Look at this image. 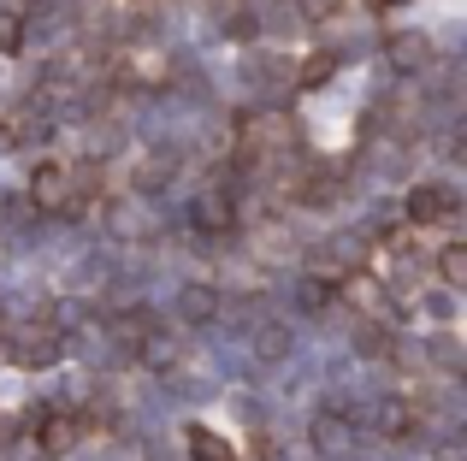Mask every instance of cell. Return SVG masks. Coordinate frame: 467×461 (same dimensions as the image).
Segmentation results:
<instances>
[{
  "label": "cell",
  "mask_w": 467,
  "mask_h": 461,
  "mask_svg": "<svg viewBox=\"0 0 467 461\" xmlns=\"http://www.w3.org/2000/svg\"><path fill=\"white\" fill-rule=\"evenodd\" d=\"M438 278H444V284H467V249L462 242H444V249H438Z\"/></svg>",
  "instance_id": "6"
},
{
  "label": "cell",
  "mask_w": 467,
  "mask_h": 461,
  "mask_svg": "<svg viewBox=\"0 0 467 461\" xmlns=\"http://www.w3.org/2000/svg\"><path fill=\"white\" fill-rule=\"evenodd\" d=\"M409 426H414V415H409L402 403H390V408H385V432H390V438H402Z\"/></svg>",
  "instance_id": "12"
},
{
  "label": "cell",
  "mask_w": 467,
  "mask_h": 461,
  "mask_svg": "<svg viewBox=\"0 0 467 461\" xmlns=\"http://www.w3.org/2000/svg\"><path fill=\"white\" fill-rule=\"evenodd\" d=\"M308 18H331V12H343V0H296Z\"/></svg>",
  "instance_id": "13"
},
{
  "label": "cell",
  "mask_w": 467,
  "mask_h": 461,
  "mask_svg": "<svg viewBox=\"0 0 467 461\" xmlns=\"http://www.w3.org/2000/svg\"><path fill=\"white\" fill-rule=\"evenodd\" d=\"M190 461H237V450H231V438L195 426V432H190Z\"/></svg>",
  "instance_id": "5"
},
{
  "label": "cell",
  "mask_w": 467,
  "mask_h": 461,
  "mask_svg": "<svg viewBox=\"0 0 467 461\" xmlns=\"http://www.w3.org/2000/svg\"><path fill=\"white\" fill-rule=\"evenodd\" d=\"M30 196L42 201V208H71V172L66 166H36V178H30Z\"/></svg>",
  "instance_id": "2"
},
{
  "label": "cell",
  "mask_w": 467,
  "mask_h": 461,
  "mask_svg": "<svg viewBox=\"0 0 467 461\" xmlns=\"http://www.w3.org/2000/svg\"><path fill=\"white\" fill-rule=\"evenodd\" d=\"M195 225H207V230H225L231 225V208L219 196H202V208H195Z\"/></svg>",
  "instance_id": "7"
},
{
  "label": "cell",
  "mask_w": 467,
  "mask_h": 461,
  "mask_svg": "<svg viewBox=\"0 0 467 461\" xmlns=\"http://www.w3.org/2000/svg\"><path fill=\"white\" fill-rule=\"evenodd\" d=\"M450 213H456V190H450V184L409 190V220L414 225H438V220H450Z\"/></svg>",
  "instance_id": "1"
},
{
  "label": "cell",
  "mask_w": 467,
  "mask_h": 461,
  "mask_svg": "<svg viewBox=\"0 0 467 461\" xmlns=\"http://www.w3.org/2000/svg\"><path fill=\"white\" fill-rule=\"evenodd\" d=\"M183 313L190 320H213V290H183Z\"/></svg>",
  "instance_id": "10"
},
{
  "label": "cell",
  "mask_w": 467,
  "mask_h": 461,
  "mask_svg": "<svg viewBox=\"0 0 467 461\" xmlns=\"http://www.w3.org/2000/svg\"><path fill=\"white\" fill-rule=\"evenodd\" d=\"M390 54H397V66H420V59H426V42H420V36H397V42H390Z\"/></svg>",
  "instance_id": "9"
},
{
  "label": "cell",
  "mask_w": 467,
  "mask_h": 461,
  "mask_svg": "<svg viewBox=\"0 0 467 461\" xmlns=\"http://www.w3.org/2000/svg\"><path fill=\"white\" fill-rule=\"evenodd\" d=\"M331 71H337V59H331V54H308V66H302V89H319Z\"/></svg>",
  "instance_id": "8"
},
{
  "label": "cell",
  "mask_w": 467,
  "mask_h": 461,
  "mask_svg": "<svg viewBox=\"0 0 467 461\" xmlns=\"http://www.w3.org/2000/svg\"><path fill=\"white\" fill-rule=\"evenodd\" d=\"M78 420H71V415H47L42 420V432H36V444H42V456H66L71 450V444H78Z\"/></svg>",
  "instance_id": "3"
},
{
  "label": "cell",
  "mask_w": 467,
  "mask_h": 461,
  "mask_svg": "<svg viewBox=\"0 0 467 461\" xmlns=\"http://www.w3.org/2000/svg\"><path fill=\"white\" fill-rule=\"evenodd\" d=\"M12 355H18V367H47V361H59V337L54 332H24Z\"/></svg>",
  "instance_id": "4"
},
{
  "label": "cell",
  "mask_w": 467,
  "mask_h": 461,
  "mask_svg": "<svg viewBox=\"0 0 467 461\" xmlns=\"http://www.w3.org/2000/svg\"><path fill=\"white\" fill-rule=\"evenodd\" d=\"M18 42H24V18H18V12H0V54L18 47Z\"/></svg>",
  "instance_id": "11"
}]
</instances>
